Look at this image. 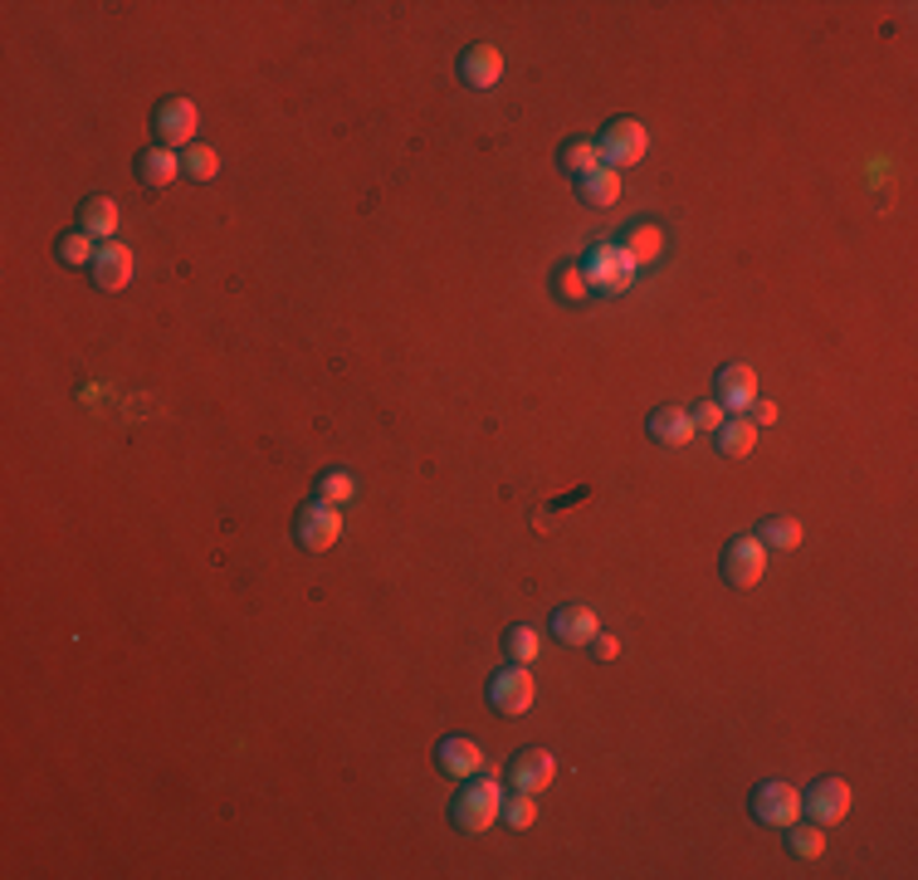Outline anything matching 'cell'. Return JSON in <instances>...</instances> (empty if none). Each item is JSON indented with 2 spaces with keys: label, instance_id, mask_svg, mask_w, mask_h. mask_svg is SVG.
Segmentation results:
<instances>
[{
  "label": "cell",
  "instance_id": "cell-1",
  "mask_svg": "<svg viewBox=\"0 0 918 880\" xmlns=\"http://www.w3.org/2000/svg\"><path fill=\"white\" fill-rule=\"evenodd\" d=\"M498 807H504V793H498V777H464L455 807H450V817H455L460 831H469V837H479V831H489L498 822Z\"/></svg>",
  "mask_w": 918,
  "mask_h": 880
},
{
  "label": "cell",
  "instance_id": "cell-2",
  "mask_svg": "<svg viewBox=\"0 0 918 880\" xmlns=\"http://www.w3.org/2000/svg\"><path fill=\"white\" fill-rule=\"evenodd\" d=\"M596 152H601V167H611V172L640 167L645 152H650V128L640 118H611L596 138Z\"/></svg>",
  "mask_w": 918,
  "mask_h": 880
},
{
  "label": "cell",
  "instance_id": "cell-3",
  "mask_svg": "<svg viewBox=\"0 0 918 880\" xmlns=\"http://www.w3.org/2000/svg\"><path fill=\"white\" fill-rule=\"evenodd\" d=\"M582 269H586V285H592V293H626L630 289V275H636V265H630V255L620 250L616 240H601L586 250L582 259Z\"/></svg>",
  "mask_w": 918,
  "mask_h": 880
},
{
  "label": "cell",
  "instance_id": "cell-4",
  "mask_svg": "<svg viewBox=\"0 0 918 880\" xmlns=\"http://www.w3.org/2000/svg\"><path fill=\"white\" fill-rule=\"evenodd\" d=\"M767 558H773V548H767L757 534L733 538V544L723 548V582L728 587H757L763 572H767Z\"/></svg>",
  "mask_w": 918,
  "mask_h": 880
},
{
  "label": "cell",
  "instance_id": "cell-5",
  "mask_svg": "<svg viewBox=\"0 0 918 880\" xmlns=\"http://www.w3.org/2000/svg\"><path fill=\"white\" fill-rule=\"evenodd\" d=\"M152 128H156V138H162V147H172V152H186L191 142H196V132H201V112L191 98H162L152 112Z\"/></svg>",
  "mask_w": 918,
  "mask_h": 880
},
{
  "label": "cell",
  "instance_id": "cell-6",
  "mask_svg": "<svg viewBox=\"0 0 918 880\" xmlns=\"http://www.w3.org/2000/svg\"><path fill=\"white\" fill-rule=\"evenodd\" d=\"M293 538H299L309 552H327L337 538H343V509H337V504H323V500L303 504L299 524H293Z\"/></svg>",
  "mask_w": 918,
  "mask_h": 880
},
{
  "label": "cell",
  "instance_id": "cell-7",
  "mask_svg": "<svg viewBox=\"0 0 918 880\" xmlns=\"http://www.w3.org/2000/svg\"><path fill=\"white\" fill-rule=\"evenodd\" d=\"M532 699H538V680L528 675V665H508V670H498L489 680V705L508 719L528 715Z\"/></svg>",
  "mask_w": 918,
  "mask_h": 880
},
{
  "label": "cell",
  "instance_id": "cell-8",
  "mask_svg": "<svg viewBox=\"0 0 918 880\" xmlns=\"http://www.w3.org/2000/svg\"><path fill=\"white\" fill-rule=\"evenodd\" d=\"M801 812H807L816 827L845 822L850 817V783L845 777H821V783H811V793H801Z\"/></svg>",
  "mask_w": 918,
  "mask_h": 880
},
{
  "label": "cell",
  "instance_id": "cell-9",
  "mask_svg": "<svg viewBox=\"0 0 918 880\" xmlns=\"http://www.w3.org/2000/svg\"><path fill=\"white\" fill-rule=\"evenodd\" d=\"M552 777H558V759H552L548 749H523L514 763H508V787L514 793H528V797H538V793H548L552 787Z\"/></svg>",
  "mask_w": 918,
  "mask_h": 880
},
{
  "label": "cell",
  "instance_id": "cell-10",
  "mask_svg": "<svg viewBox=\"0 0 918 880\" xmlns=\"http://www.w3.org/2000/svg\"><path fill=\"white\" fill-rule=\"evenodd\" d=\"M753 817L763 822V827H777V831H787L791 822L801 817V793L791 783H763L753 793Z\"/></svg>",
  "mask_w": 918,
  "mask_h": 880
},
{
  "label": "cell",
  "instance_id": "cell-11",
  "mask_svg": "<svg viewBox=\"0 0 918 880\" xmlns=\"http://www.w3.org/2000/svg\"><path fill=\"white\" fill-rule=\"evenodd\" d=\"M713 391H719V401L728 416H743L747 406L757 401V372L747 367V363H728V367H719V377H713Z\"/></svg>",
  "mask_w": 918,
  "mask_h": 880
},
{
  "label": "cell",
  "instance_id": "cell-12",
  "mask_svg": "<svg viewBox=\"0 0 918 880\" xmlns=\"http://www.w3.org/2000/svg\"><path fill=\"white\" fill-rule=\"evenodd\" d=\"M88 269H94V285L104 293H122L132 285V250H128V245H118V240H104Z\"/></svg>",
  "mask_w": 918,
  "mask_h": 880
},
{
  "label": "cell",
  "instance_id": "cell-13",
  "mask_svg": "<svg viewBox=\"0 0 918 880\" xmlns=\"http://www.w3.org/2000/svg\"><path fill=\"white\" fill-rule=\"evenodd\" d=\"M435 763H440V773H445V777L464 783V777L484 773V749L474 739H464V733H450V739H440Z\"/></svg>",
  "mask_w": 918,
  "mask_h": 880
},
{
  "label": "cell",
  "instance_id": "cell-14",
  "mask_svg": "<svg viewBox=\"0 0 918 880\" xmlns=\"http://www.w3.org/2000/svg\"><path fill=\"white\" fill-rule=\"evenodd\" d=\"M460 78L469 88H494L498 78H504V54H498V44H469V50L460 54Z\"/></svg>",
  "mask_w": 918,
  "mask_h": 880
},
{
  "label": "cell",
  "instance_id": "cell-15",
  "mask_svg": "<svg viewBox=\"0 0 918 880\" xmlns=\"http://www.w3.org/2000/svg\"><path fill=\"white\" fill-rule=\"evenodd\" d=\"M596 631H601L596 612H592V607H582V602L558 607V616H552V636H558L562 646H592Z\"/></svg>",
  "mask_w": 918,
  "mask_h": 880
},
{
  "label": "cell",
  "instance_id": "cell-16",
  "mask_svg": "<svg viewBox=\"0 0 918 880\" xmlns=\"http://www.w3.org/2000/svg\"><path fill=\"white\" fill-rule=\"evenodd\" d=\"M176 176H181V152H172V147L156 142V147H147V152L138 157V182L142 186L162 191V186H172Z\"/></svg>",
  "mask_w": 918,
  "mask_h": 880
},
{
  "label": "cell",
  "instance_id": "cell-17",
  "mask_svg": "<svg viewBox=\"0 0 918 880\" xmlns=\"http://www.w3.org/2000/svg\"><path fill=\"white\" fill-rule=\"evenodd\" d=\"M78 230L94 240H118V201L112 196H88L78 206Z\"/></svg>",
  "mask_w": 918,
  "mask_h": 880
},
{
  "label": "cell",
  "instance_id": "cell-18",
  "mask_svg": "<svg viewBox=\"0 0 918 880\" xmlns=\"http://www.w3.org/2000/svg\"><path fill=\"white\" fill-rule=\"evenodd\" d=\"M650 436L660 440V446L679 450L694 440V421H689L684 406H660V411H650Z\"/></svg>",
  "mask_w": 918,
  "mask_h": 880
},
{
  "label": "cell",
  "instance_id": "cell-19",
  "mask_svg": "<svg viewBox=\"0 0 918 880\" xmlns=\"http://www.w3.org/2000/svg\"><path fill=\"white\" fill-rule=\"evenodd\" d=\"M620 250L630 255V265H655V259L665 255V230H660V225H650V221L630 225L626 240H620Z\"/></svg>",
  "mask_w": 918,
  "mask_h": 880
},
{
  "label": "cell",
  "instance_id": "cell-20",
  "mask_svg": "<svg viewBox=\"0 0 918 880\" xmlns=\"http://www.w3.org/2000/svg\"><path fill=\"white\" fill-rule=\"evenodd\" d=\"M713 436H719V455H728V460H747L757 446V426L747 421V416H728Z\"/></svg>",
  "mask_w": 918,
  "mask_h": 880
},
{
  "label": "cell",
  "instance_id": "cell-21",
  "mask_svg": "<svg viewBox=\"0 0 918 880\" xmlns=\"http://www.w3.org/2000/svg\"><path fill=\"white\" fill-rule=\"evenodd\" d=\"M576 186H582V201H586V206H616V201H620V186H626V182H620V172H611V167H596V172H592V176H582Z\"/></svg>",
  "mask_w": 918,
  "mask_h": 880
},
{
  "label": "cell",
  "instance_id": "cell-22",
  "mask_svg": "<svg viewBox=\"0 0 918 880\" xmlns=\"http://www.w3.org/2000/svg\"><path fill=\"white\" fill-rule=\"evenodd\" d=\"M787 851L797 856V861H821L825 856V831L816 827V822H791L787 827Z\"/></svg>",
  "mask_w": 918,
  "mask_h": 880
},
{
  "label": "cell",
  "instance_id": "cell-23",
  "mask_svg": "<svg viewBox=\"0 0 918 880\" xmlns=\"http://www.w3.org/2000/svg\"><path fill=\"white\" fill-rule=\"evenodd\" d=\"M601 167V152H596V142H586V138H572V142H562V172H572L576 182L582 176H592Z\"/></svg>",
  "mask_w": 918,
  "mask_h": 880
},
{
  "label": "cell",
  "instance_id": "cell-24",
  "mask_svg": "<svg viewBox=\"0 0 918 880\" xmlns=\"http://www.w3.org/2000/svg\"><path fill=\"white\" fill-rule=\"evenodd\" d=\"M181 172H186L191 182H210V176L220 172V152H215V147H201V142H191L186 152H181Z\"/></svg>",
  "mask_w": 918,
  "mask_h": 880
},
{
  "label": "cell",
  "instance_id": "cell-25",
  "mask_svg": "<svg viewBox=\"0 0 918 880\" xmlns=\"http://www.w3.org/2000/svg\"><path fill=\"white\" fill-rule=\"evenodd\" d=\"M757 538H763L767 548H777V552H791V548H801V524H797V518H787V514H777V518H767Z\"/></svg>",
  "mask_w": 918,
  "mask_h": 880
},
{
  "label": "cell",
  "instance_id": "cell-26",
  "mask_svg": "<svg viewBox=\"0 0 918 880\" xmlns=\"http://www.w3.org/2000/svg\"><path fill=\"white\" fill-rule=\"evenodd\" d=\"M552 289H558L562 303H582L586 293H592V285H586V269L576 265V259H566L558 275H552Z\"/></svg>",
  "mask_w": 918,
  "mask_h": 880
},
{
  "label": "cell",
  "instance_id": "cell-27",
  "mask_svg": "<svg viewBox=\"0 0 918 880\" xmlns=\"http://www.w3.org/2000/svg\"><path fill=\"white\" fill-rule=\"evenodd\" d=\"M54 255H60V265H94V255H98V245H94V235H84V230H74V235H64L60 245H54Z\"/></svg>",
  "mask_w": 918,
  "mask_h": 880
},
{
  "label": "cell",
  "instance_id": "cell-28",
  "mask_svg": "<svg viewBox=\"0 0 918 880\" xmlns=\"http://www.w3.org/2000/svg\"><path fill=\"white\" fill-rule=\"evenodd\" d=\"M353 494H357V480L347 475V470H327V475L318 480V500L323 504H337V509H343Z\"/></svg>",
  "mask_w": 918,
  "mask_h": 880
},
{
  "label": "cell",
  "instance_id": "cell-29",
  "mask_svg": "<svg viewBox=\"0 0 918 880\" xmlns=\"http://www.w3.org/2000/svg\"><path fill=\"white\" fill-rule=\"evenodd\" d=\"M498 817L508 822L514 831H528L532 827V817H538V803H532L528 793H514V797H504V807H498Z\"/></svg>",
  "mask_w": 918,
  "mask_h": 880
},
{
  "label": "cell",
  "instance_id": "cell-30",
  "mask_svg": "<svg viewBox=\"0 0 918 880\" xmlns=\"http://www.w3.org/2000/svg\"><path fill=\"white\" fill-rule=\"evenodd\" d=\"M504 646H508V661H514V665L538 661V631H532V626H514Z\"/></svg>",
  "mask_w": 918,
  "mask_h": 880
},
{
  "label": "cell",
  "instance_id": "cell-31",
  "mask_svg": "<svg viewBox=\"0 0 918 880\" xmlns=\"http://www.w3.org/2000/svg\"><path fill=\"white\" fill-rule=\"evenodd\" d=\"M689 421H694V431H719L723 421H728V411H723L719 401H694V411H689Z\"/></svg>",
  "mask_w": 918,
  "mask_h": 880
},
{
  "label": "cell",
  "instance_id": "cell-32",
  "mask_svg": "<svg viewBox=\"0 0 918 880\" xmlns=\"http://www.w3.org/2000/svg\"><path fill=\"white\" fill-rule=\"evenodd\" d=\"M592 656L596 661H616L620 656V636H601V631H596V636H592Z\"/></svg>",
  "mask_w": 918,
  "mask_h": 880
},
{
  "label": "cell",
  "instance_id": "cell-33",
  "mask_svg": "<svg viewBox=\"0 0 918 880\" xmlns=\"http://www.w3.org/2000/svg\"><path fill=\"white\" fill-rule=\"evenodd\" d=\"M753 411H757V416H753V426H773L777 416H781V411H777V401H753Z\"/></svg>",
  "mask_w": 918,
  "mask_h": 880
}]
</instances>
